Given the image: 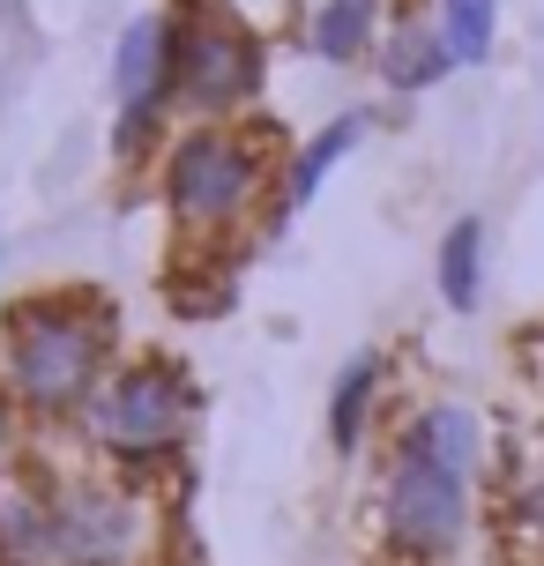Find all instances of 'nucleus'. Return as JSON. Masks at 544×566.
Wrapping results in <instances>:
<instances>
[{"instance_id":"7","label":"nucleus","mask_w":544,"mask_h":566,"mask_svg":"<svg viewBox=\"0 0 544 566\" xmlns=\"http://www.w3.org/2000/svg\"><path fill=\"white\" fill-rule=\"evenodd\" d=\"M172 15H135L113 45V113H179L172 105Z\"/></svg>"},{"instance_id":"14","label":"nucleus","mask_w":544,"mask_h":566,"mask_svg":"<svg viewBox=\"0 0 544 566\" xmlns=\"http://www.w3.org/2000/svg\"><path fill=\"white\" fill-rule=\"evenodd\" d=\"M432 276H440L448 313H478V298H485V224H478V217H456V224L440 231Z\"/></svg>"},{"instance_id":"11","label":"nucleus","mask_w":544,"mask_h":566,"mask_svg":"<svg viewBox=\"0 0 544 566\" xmlns=\"http://www.w3.org/2000/svg\"><path fill=\"white\" fill-rule=\"evenodd\" d=\"M388 38V0H321L314 23H306V45L328 67H351V60H373Z\"/></svg>"},{"instance_id":"12","label":"nucleus","mask_w":544,"mask_h":566,"mask_svg":"<svg viewBox=\"0 0 544 566\" xmlns=\"http://www.w3.org/2000/svg\"><path fill=\"white\" fill-rule=\"evenodd\" d=\"M366 135H373V113H358V105H351V113H336V119H328V127H321V135L284 165V201H276V209H306V201L328 187V171L344 165V157H351Z\"/></svg>"},{"instance_id":"3","label":"nucleus","mask_w":544,"mask_h":566,"mask_svg":"<svg viewBox=\"0 0 544 566\" xmlns=\"http://www.w3.org/2000/svg\"><path fill=\"white\" fill-rule=\"evenodd\" d=\"M201 424V388L195 373L165 358V350H149V358H119L105 373V388L90 396V410L75 418L83 432V448L119 470V478H143L157 462H172L187 440H195Z\"/></svg>"},{"instance_id":"16","label":"nucleus","mask_w":544,"mask_h":566,"mask_svg":"<svg viewBox=\"0 0 544 566\" xmlns=\"http://www.w3.org/2000/svg\"><path fill=\"white\" fill-rule=\"evenodd\" d=\"M508 544H515V559L544 566V470H530L508 500Z\"/></svg>"},{"instance_id":"4","label":"nucleus","mask_w":544,"mask_h":566,"mask_svg":"<svg viewBox=\"0 0 544 566\" xmlns=\"http://www.w3.org/2000/svg\"><path fill=\"white\" fill-rule=\"evenodd\" d=\"M373 514H380V552L396 566H448L470 537V484L448 462H432L410 432H396Z\"/></svg>"},{"instance_id":"13","label":"nucleus","mask_w":544,"mask_h":566,"mask_svg":"<svg viewBox=\"0 0 544 566\" xmlns=\"http://www.w3.org/2000/svg\"><path fill=\"white\" fill-rule=\"evenodd\" d=\"M380 380H388V358H380V350H351V366L336 373V388H328V440H336V454L366 448Z\"/></svg>"},{"instance_id":"18","label":"nucleus","mask_w":544,"mask_h":566,"mask_svg":"<svg viewBox=\"0 0 544 566\" xmlns=\"http://www.w3.org/2000/svg\"><path fill=\"white\" fill-rule=\"evenodd\" d=\"M149 566H172V559H149Z\"/></svg>"},{"instance_id":"15","label":"nucleus","mask_w":544,"mask_h":566,"mask_svg":"<svg viewBox=\"0 0 544 566\" xmlns=\"http://www.w3.org/2000/svg\"><path fill=\"white\" fill-rule=\"evenodd\" d=\"M432 15L448 30L456 60H485L492 38H500V0H432Z\"/></svg>"},{"instance_id":"17","label":"nucleus","mask_w":544,"mask_h":566,"mask_svg":"<svg viewBox=\"0 0 544 566\" xmlns=\"http://www.w3.org/2000/svg\"><path fill=\"white\" fill-rule=\"evenodd\" d=\"M15 470H23V410L0 388V478H15Z\"/></svg>"},{"instance_id":"10","label":"nucleus","mask_w":544,"mask_h":566,"mask_svg":"<svg viewBox=\"0 0 544 566\" xmlns=\"http://www.w3.org/2000/svg\"><path fill=\"white\" fill-rule=\"evenodd\" d=\"M373 60H380V83L388 90H432L448 67H462L448 30H440V15H402V23H388V38H380Z\"/></svg>"},{"instance_id":"9","label":"nucleus","mask_w":544,"mask_h":566,"mask_svg":"<svg viewBox=\"0 0 544 566\" xmlns=\"http://www.w3.org/2000/svg\"><path fill=\"white\" fill-rule=\"evenodd\" d=\"M0 566H53V478H0Z\"/></svg>"},{"instance_id":"6","label":"nucleus","mask_w":544,"mask_h":566,"mask_svg":"<svg viewBox=\"0 0 544 566\" xmlns=\"http://www.w3.org/2000/svg\"><path fill=\"white\" fill-rule=\"evenodd\" d=\"M149 537L157 514L135 478H53V566H149Z\"/></svg>"},{"instance_id":"5","label":"nucleus","mask_w":544,"mask_h":566,"mask_svg":"<svg viewBox=\"0 0 544 566\" xmlns=\"http://www.w3.org/2000/svg\"><path fill=\"white\" fill-rule=\"evenodd\" d=\"M179 45H172V105L187 119H247L261 97V75H269V60H261V38L231 8L217 0H195V8H179L172 15Z\"/></svg>"},{"instance_id":"2","label":"nucleus","mask_w":544,"mask_h":566,"mask_svg":"<svg viewBox=\"0 0 544 566\" xmlns=\"http://www.w3.org/2000/svg\"><path fill=\"white\" fill-rule=\"evenodd\" d=\"M157 201L187 247H224L269 201H284V171L247 119H187L157 157Z\"/></svg>"},{"instance_id":"1","label":"nucleus","mask_w":544,"mask_h":566,"mask_svg":"<svg viewBox=\"0 0 544 566\" xmlns=\"http://www.w3.org/2000/svg\"><path fill=\"white\" fill-rule=\"evenodd\" d=\"M119 313L97 291H38L0 313V388L30 424H75L105 388Z\"/></svg>"},{"instance_id":"8","label":"nucleus","mask_w":544,"mask_h":566,"mask_svg":"<svg viewBox=\"0 0 544 566\" xmlns=\"http://www.w3.org/2000/svg\"><path fill=\"white\" fill-rule=\"evenodd\" d=\"M418 448L432 454V462H448L462 484H478L485 478V462H492V440H485V410H470L462 396H426L418 402V418L402 424Z\"/></svg>"}]
</instances>
